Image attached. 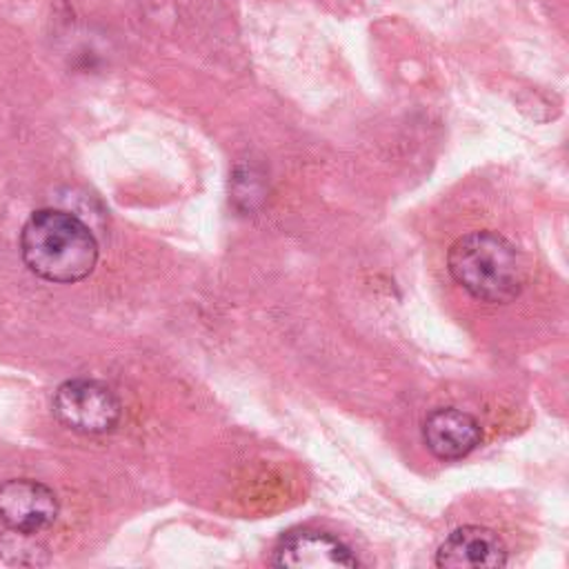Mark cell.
Here are the masks:
<instances>
[{
	"label": "cell",
	"instance_id": "obj_5",
	"mask_svg": "<svg viewBox=\"0 0 569 569\" xmlns=\"http://www.w3.org/2000/svg\"><path fill=\"white\" fill-rule=\"evenodd\" d=\"M276 567H313V569H356L360 560L356 553L340 542L338 538L313 531V529H298L289 531L273 551Z\"/></svg>",
	"mask_w": 569,
	"mask_h": 569
},
{
	"label": "cell",
	"instance_id": "obj_7",
	"mask_svg": "<svg viewBox=\"0 0 569 569\" xmlns=\"http://www.w3.org/2000/svg\"><path fill=\"white\" fill-rule=\"evenodd\" d=\"M482 431L478 420L456 407L436 409L422 422V440L440 460H458L480 445Z\"/></svg>",
	"mask_w": 569,
	"mask_h": 569
},
{
	"label": "cell",
	"instance_id": "obj_3",
	"mask_svg": "<svg viewBox=\"0 0 569 569\" xmlns=\"http://www.w3.org/2000/svg\"><path fill=\"white\" fill-rule=\"evenodd\" d=\"M53 413L71 431L102 436L118 427L122 416L120 398L100 380L73 378L53 393Z\"/></svg>",
	"mask_w": 569,
	"mask_h": 569
},
{
	"label": "cell",
	"instance_id": "obj_4",
	"mask_svg": "<svg viewBox=\"0 0 569 569\" xmlns=\"http://www.w3.org/2000/svg\"><path fill=\"white\" fill-rule=\"evenodd\" d=\"M58 518V498L40 480L13 478L0 485V522L9 531L36 536Z\"/></svg>",
	"mask_w": 569,
	"mask_h": 569
},
{
	"label": "cell",
	"instance_id": "obj_1",
	"mask_svg": "<svg viewBox=\"0 0 569 569\" xmlns=\"http://www.w3.org/2000/svg\"><path fill=\"white\" fill-rule=\"evenodd\" d=\"M20 253L38 278L71 284L93 271L98 242L78 216L62 209H38L20 231Z\"/></svg>",
	"mask_w": 569,
	"mask_h": 569
},
{
	"label": "cell",
	"instance_id": "obj_6",
	"mask_svg": "<svg viewBox=\"0 0 569 569\" xmlns=\"http://www.w3.org/2000/svg\"><path fill=\"white\" fill-rule=\"evenodd\" d=\"M507 565V547L502 538L478 525H465L451 531L436 551L440 569H496Z\"/></svg>",
	"mask_w": 569,
	"mask_h": 569
},
{
	"label": "cell",
	"instance_id": "obj_2",
	"mask_svg": "<svg viewBox=\"0 0 569 569\" xmlns=\"http://www.w3.org/2000/svg\"><path fill=\"white\" fill-rule=\"evenodd\" d=\"M451 278L476 300L505 305L522 291V264L516 247L496 231L458 238L449 253Z\"/></svg>",
	"mask_w": 569,
	"mask_h": 569
}]
</instances>
